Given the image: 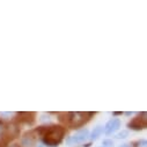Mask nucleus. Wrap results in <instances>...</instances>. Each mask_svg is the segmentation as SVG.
<instances>
[{
	"label": "nucleus",
	"instance_id": "nucleus-1",
	"mask_svg": "<svg viewBox=\"0 0 147 147\" xmlns=\"http://www.w3.org/2000/svg\"><path fill=\"white\" fill-rule=\"evenodd\" d=\"M40 136H42L43 142L48 145L49 147H56L58 144L64 138L65 134V129L61 126L57 125H51V126H40L36 130Z\"/></svg>",
	"mask_w": 147,
	"mask_h": 147
},
{
	"label": "nucleus",
	"instance_id": "nucleus-2",
	"mask_svg": "<svg viewBox=\"0 0 147 147\" xmlns=\"http://www.w3.org/2000/svg\"><path fill=\"white\" fill-rule=\"evenodd\" d=\"M66 115V119L67 123L71 127H79L82 126L90 116H93V113H80V111H72V113H67Z\"/></svg>",
	"mask_w": 147,
	"mask_h": 147
},
{
	"label": "nucleus",
	"instance_id": "nucleus-3",
	"mask_svg": "<svg viewBox=\"0 0 147 147\" xmlns=\"http://www.w3.org/2000/svg\"><path fill=\"white\" fill-rule=\"evenodd\" d=\"M88 138H89V131H88V129H81L78 132H76L74 134H72L71 137H68L66 139V144L68 146L78 145V144H81V142L86 141Z\"/></svg>",
	"mask_w": 147,
	"mask_h": 147
},
{
	"label": "nucleus",
	"instance_id": "nucleus-4",
	"mask_svg": "<svg viewBox=\"0 0 147 147\" xmlns=\"http://www.w3.org/2000/svg\"><path fill=\"white\" fill-rule=\"evenodd\" d=\"M127 127H130L131 130H134V131H141L142 129L146 127V113L142 111L139 117L134 118L131 123L127 124Z\"/></svg>",
	"mask_w": 147,
	"mask_h": 147
},
{
	"label": "nucleus",
	"instance_id": "nucleus-5",
	"mask_svg": "<svg viewBox=\"0 0 147 147\" xmlns=\"http://www.w3.org/2000/svg\"><path fill=\"white\" fill-rule=\"evenodd\" d=\"M119 126H121V121L118 118H113L105 124V126H103V131L107 136H110L115 133L119 129Z\"/></svg>",
	"mask_w": 147,
	"mask_h": 147
},
{
	"label": "nucleus",
	"instance_id": "nucleus-6",
	"mask_svg": "<svg viewBox=\"0 0 147 147\" xmlns=\"http://www.w3.org/2000/svg\"><path fill=\"white\" fill-rule=\"evenodd\" d=\"M35 141H36V139H35V137L32 136V133H27V134H24V137L22 138L21 144H22L23 147H34V146H35Z\"/></svg>",
	"mask_w": 147,
	"mask_h": 147
},
{
	"label": "nucleus",
	"instance_id": "nucleus-7",
	"mask_svg": "<svg viewBox=\"0 0 147 147\" xmlns=\"http://www.w3.org/2000/svg\"><path fill=\"white\" fill-rule=\"evenodd\" d=\"M18 116L20 117L19 119L21 122H24V123H28V124H32L34 121H35V118H34L35 114L34 113H19Z\"/></svg>",
	"mask_w": 147,
	"mask_h": 147
},
{
	"label": "nucleus",
	"instance_id": "nucleus-8",
	"mask_svg": "<svg viewBox=\"0 0 147 147\" xmlns=\"http://www.w3.org/2000/svg\"><path fill=\"white\" fill-rule=\"evenodd\" d=\"M102 132H103V126L102 125H97L96 127H94V130H93V132H92V134H90V140H96L101 134H102Z\"/></svg>",
	"mask_w": 147,
	"mask_h": 147
},
{
	"label": "nucleus",
	"instance_id": "nucleus-9",
	"mask_svg": "<svg viewBox=\"0 0 147 147\" xmlns=\"http://www.w3.org/2000/svg\"><path fill=\"white\" fill-rule=\"evenodd\" d=\"M129 136V132L126 131V130H123V131H121V132H118L115 137L117 138V139H125L126 137Z\"/></svg>",
	"mask_w": 147,
	"mask_h": 147
},
{
	"label": "nucleus",
	"instance_id": "nucleus-10",
	"mask_svg": "<svg viewBox=\"0 0 147 147\" xmlns=\"http://www.w3.org/2000/svg\"><path fill=\"white\" fill-rule=\"evenodd\" d=\"M133 146H136V147H146L147 146V141L145 139H142V140H139V141L134 142Z\"/></svg>",
	"mask_w": 147,
	"mask_h": 147
},
{
	"label": "nucleus",
	"instance_id": "nucleus-11",
	"mask_svg": "<svg viewBox=\"0 0 147 147\" xmlns=\"http://www.w3.org/2000/svg\"><path fill=\"white\" fill-rule=\"evenodd\" d=\"M14 115V113H0V117H5V118H11Z\"/></svg>",
	"mask_w": 147,
	"mask_h": 147
},
{
	"label": "nucleus",
	"instance_id": "nucleus-12",
	"mask_svg": "<svg viewBox=\"0 0 147 147\" xmlns=\"http://www.w3.org/2000/svg\"><path fill=\"white\" fill-rule=\"evenodd\" d=\"M114 146V142L111 140H104L103 141V147H113Z\"/></svg>",
	"mask_w": 147,
	"mask_h": 147
},
{
	"label": "nucleus",
	"instance_id": "nucleus-13",
	"mask_svg": "<svg viewBox=\"0 0 147 147\" xmlns=\"http://www.w3.org/2000/svg\"><path fill=\"white\" fill-rule=\"evenodd\" d=\"M41 121H42V122H50V117H49V116L47 117V115H42Z\"/></svg>",
	"mask_w": 147,
	"mask_h": 147
},
{
	"label": "nucleus",
	"instance_id": "nucleus-14",
	"mask_svg": "<svg viewBox=\"0 0 147 147\" xmlns=\"http://www.w3.org/2000/svg\"><path fill=\"white\" fill-rule=\"evenodd\" d=\"M118 147H131V145L130 144H123V145H119Z\"/></svg>",
	"mask_w": 147,
	"mask_h": 147
},
{
	"label": "nucleus",
	"instance_id": "nucleus-15",
	"mask_svg": "<svg viewBox=\"0 0 147 147\" xmlns=\"http://www.w3.org/2000/svg\"><path fill=\"white\" fill-rule=\"evenodd\" d=\"M113 115H114V116H118V115H122V113H119V111H115V113H113Z\"/></svg>",
	"mask_w": 147,
	"mask_h": 147
},
{
	"label": "nucleus",
	"instance_id": "nucleus-16",
	"mask_svg": "<svg viewBox=\"0 0 147 147\" xmlns=\"http://www.w3.org/2000/svg\"><path fill=\"white\" fill-rule=\"evenodd\" d=\"M8 147H20V145H16V144H13V145H9Z\"/></svg>",
	"mask_w": 147,
	"mask_h": 147
},
{
	"label": "nucleus",
	"instance_id": "nucleus-17",
	"mask_svg": "<svg viewBox=\"0 0 147 147\" xmlns=\"http://www.w3.org/2000/svg\"><path fill=\"white\" fill-rule=\"evenodd\" d=\"M132 114H133V113H130V111H127V113H125V115H126V116H131Z\"/></svg>",
	"mask_w": 147,
	"mask_h": 147
},
{
	"label": "nucleus",
	"instance_id": "nucleus-18",
	"mask_svg": "<svg viewBox=\"0 0 147 147\" xmlns=\"http://www.w3.org/2000/svg\"><path fill=\"white\" fill-rule=\"evenodd\" d=\"M44 147H49V146H44Z\"/></svg>",
	"mask_w": 147,
	"mask_h": 147
},
{
	"label": "nucleus",
	"instance_id": "nucleus-19",
	"mask_svg": "<svg viewBox=\"0 0 147 147\" xmlns=\"http://www.w3.org/2000/svg\"><path fill=\"white\" fill-rule=\"evenodd\" d=\"M102 147H103V146H102Z\"/></svg>",
	"mask_w": 147,
	"mask_h": 147
}]
</instances>
